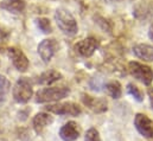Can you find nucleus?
<instances>
[{
	"instance_id": "nucleus-4",
	"label": "nucleus",
	"mask_w": 153,
	"mask_h": 141,
	"mask_svg": "<svg viewBox=\"0 0 153 141\" xmlns=\"http://www.w3.org/2000/svg\"><path fill=\"white\" fill-rule=\"evenodd\" d=\"M128 70L135 79L144 83L145 85H150L152 83L153 70L149 65H145V64L139 63V62H129L128 63Z\"/></svg>"
},
{
	"instance_id": "nucleus-19",
	"label": "nucleus",
	"mask_w": 153,
	"mask_h": 141,
	"mask_svg": "<svg viewBox=\"0 0 153 141\" xmlns=\"http://www.w3.org/2000/svg\"><path fill=\"white\" fill-rule=\"evenodd\" d=\"M127 93L134 97V100H137L138 102H143L144 101V93L140 90L139 87H137L133 83H128L127 84Z\"/></svg>"
},
{
	"instance_id": "nucleus-3",
	"label": "nucleus",
	"mask_w": 153,
	"mask_h": 141,
	"mask_svg": "<svg viewBox=\"0 0 153 141\" xmlns=\"http://www.w3.org/2000/svg\"><path fill=\"white\" fill-rule=\"evenodd\" d=\"M13 99L17 103H27L33 95V87L27 77H20L12 89Z\"/></svg>"
},
{
	"instance_id": "nucleus-22",
	"label": "nucleus",
	"mask_w": 153,
	"mask_h": 141,
	"mask_svg": "<svg viewBox=\"0 0 153 141\" xmlns=\"http://www.w3.org/2000/svg\"><path fill=\"white\" fill-rule=\"evenodd\" d=\"M149 37H150V39L153 40V25L150 27V31H149Z\"/></svg>"
},
{
	"instance_id": "nucleus-8",
	"label": "nucleus",
	"mask_w": 153,
	"mask_h": 141,
	"mask_svg": "<svg viewBox=\"0 0 153 141\" xmlns=\"http://www.w3.org/2000/svg\"><path fill=\"white\" fill-rule=\"evenodd\" d=\"M134 126L144 138L153 139V120L147 115L138 113L134 117Z\"/></svg>"
},
{
	"instance_id": "nucleus-18",
	"label": "nucleus",
	"mask_w": 153,
	"mask_h": 141,
	"mask_svg": "<svg viewBox=\"0 0 153 141\" xmlns=\"http://www.w3.org/2000/svg\"><path fill=\"white\" fill-rule=\"evenodd\" d=\"M35 23H36L37 27H38L43 33L49 35V33H51V32H52L51 22H50L48 18H44V17H42V18H37V19L35 20Z\"/></svg>"
},
{
	"instance_id": "nucleus-20",
	"label": "nucleus",
	"mask_w": 153,
	"mask_h": 141,
	"mask_svg": "<svg viewBox=\"0 0 153 141\" xmlns=\"http://www.w3.org/2000/svg\"><path fill=\"white\" fill-rule=\"evenodd\" d=\"M84 141H101L100 133L96 128H90L87 131L84 135Z\"/></svg>"
},
{
	"instance_id": "nucleus-6",
	"label": "nucleus",
	"mask_w": 153,
	"mask_h": 141,
	"mask_svg": "<svg viewBox=\"0 0 153 141\" xmlns=\"http://www.w3.org/2000/svg\"><path fill=\"white\" fill-rule=\"evenodd\" d=\"M58 42L53 38H48V39H44L42 40L38 44V53L40 56V58L43 59L44 63H49L52 57L56 55V52L58 51Z\"/></svg>"
},
{
	"instance_id": "nucleus-14",
	"label": "nucleus",
	"mask_w": 153,
	"mask_h": 141,
	"mask_svg": "<svg viewBox=\"0 0 153 141\" xmlns=\"http://www.w3.org/2000/svg\"><path fill=\"white\" fill-rule=\"evenodd\" d=\"M62 78H63V75L59 71L50 69L40 73V76L37 79V83L40 85H50V84H53L55 82H58Z\"/></svg>"
},
{
	"instance_id": "nucleus-17",
	"label": "nucleus",
	"mask_w": 153,
	"mask_h": 141,
	"mask_svg": "<svg viewBox=\"0 0 153 141\" xmlns=\"http://www.w3.org/2000/svg\"><path fill=\"white\" fill-rule=\"evenodd\" d=\"M10 89H11L10 81L6 78V76L0 75V107L5 103Z\"/></svg>"
},
{
	"instance_id": "nucleus-21",
	"label": "nucleus",
	"mask_w": 153,
	"mask_h": 141,
	"mask_svg": "<svg viewBox=\"0 0 153 141\" xmlns=\"http://www.w3.org/2000/svg\"><path fill=\"white\" fill-rule=\"evenodd\" d=\"M149 97H150V101H151V106L153 109V88L149 89Z\"/></svg>"
},
{
	"instance_id": "nucleus-1",
	"label": "nucleus",
	"mask_w": 153,
	"mask_h": 141,
	"mask_svg": "<svg viewBox=\"0 0 153 141\" xmlns=\"http://www.w3.org/2000/svg\"><path fill=\"white\" fill-rule=\"evenodd\" d=\"M55 20L58 29L67 36H75L78 31V25L75 17L65 8H58L55 12Z\"/></svg>"
},
{
	"instance_id": "nucleus-12",
	"label": "nucleus",
	"mask_w": 153,
	"mask_h": 141,
	"mask_svg": "<svg viewBox=\"0 0 153 141\" xmlns=\"http://www.w3.org/2000/svg\"><path fill=\"white\" fill-rule=\"evenodd\" d=\"M53 122V117L49 114V113H38L35 115L33 120H32V126L33 129L36 131V133H42L44 128H46L48 126H50Z\"/></svg>"
},
{
	"instance_id": "nucleus-2",
	"label": "nucleus",
	"mask_w": 153,
	"mask_h": 141,
	"mask_svg": "<svg viewBox=\"0 0 153 141\" xmlns=\"http://www.w3.org/2000/svg\"><path fill=\"white\" fill-rule=\"evenodd\" d=\"M70 95V89L67 87H49L40 89L36 93L35 101L37 103L58 102Z\"/></svg>"
},
{
	"instance_id": "nucleus-7",
	"label": "nucleus",
	"mask_w": 153,
	"mask_h": 141,
	"mask_svg": "<svg viewBox=\"0 0 153 141\" xmlns=\"http://www.w3.org/2000/svg\"><path fill=\"white\" fill-rule=\"evenodd\" d=\"M7 55L8 58L11 59L13 67L19 71V72H26L29 67H30V62L26 57V55L18 47L12 46L7 50Z\"/></svg>"
},
{
	"instance_id": "nucleus-16",
	"label": "nucleus",
	"mask_w": 153,
	"mask_h": 141,
	"mask_svg": "<svg viewBox=\"0 0 153 141\" xmlns=\"http://www.w3.org/2000/svg\"><path fill=\"white\" fill-rule=\"evenodd\" d=\"M106 90L108 93V95L112 97V99H120L121 95H122V89H121V84L117 82V81H112V82H108L106 84Z\"/></svg>"
},
{
	"instance_id": "nucleus-9",
	"label": "nucleus",
	"mask_w": 153,
	"mask_h": 141,
	"mask_svg": "<svg viewBox=\"0 0 153 141\" xmlns=\"http://www.w3.org/2000/svg\"><path fill=\"white\" fill-rule=\"evenodd\" d=\"M99 47V40L93 38V37H88L84 38L79 42H77L74 45V50L77 55L82 56V57H90L94 55V52L97 50Z\"/></svg>"
},
{
	"instance_id": "nucleus-11",
	"label": "nucleus",
	"mask_w": 153,
	"mask_h": 141,
	"mask_svg": "<svg viewBox=\"0 0 153 141\" xmlns=\"http://www.w3.org/2000/svg\"><path fill=\"white\" fill-rule=\"evenodd\" d=\"M81 135V127L75 121H69L59 129V137L63 141H75Z\"/></svg>"
},
{
	"instance_id": "nucleus-5",
	"label": "nucleus",
	"mask_w": 153,
	"mask_h": 141,
	"mask_svg": "<svg viewBox=\"0 0 153 141\" xmlns=\"http://www.w3.org/2000/svg\"><path fill=\"white\" fill-rule=\"evenodd\" d=\"M49 113L56 115H70V116H78L82 113L81 107L75 102H57L55 105H49L45 107Z\"/></svg>"
},
{
	"instance_id": "nucleus-13",
	"label": "nucleus",
	"mask_w": 153,
	"mask_h": 141,
	"mask_svg": "<svg viewBox=\"0 0 153 141\" xmlns=\"http://www.w3.org/2000/svg\"><path fill=\"white\" fill-rule=\"evenodd\" d=\"M0 7L10 13L19 14L26 8V2L24 0H2L0 2Z\"/></svg>"
},
{
	"instance_id": "nucleus-15",
	"label": "nucleus",
	"mask_w": 153,
	"mask_h": 141,
	"mask_svg": "<svg viewBox=\"0 0 153 141\" xmlns=\"http://www.w3.org/2000/svg\"><path fill=\"white\" fill-rule=\"evenodd\" d=\"M134 55L146 62H153V46L147 44H138L133 47Z\"/></svg>"
},
{
	"instance_id": "nucleus-10",
	"label": "nucleus",
	"mask_w": 153,
	"mask_h": 141,
	"mask_svg": "<svg viewBox=\"0 0 153 141\" xmlns=\"http://www.w3.org/2000/svg\"><path fill=\"white\" fill-rule=\"evenodd\" d=\"M81 100H82V103L84 106L94 113L100 114V113L107 111V109H108V102L106 101V99L94 97L91 95H88V94L83 93L81 95Z\"/></svg>"
}]
</instances>
